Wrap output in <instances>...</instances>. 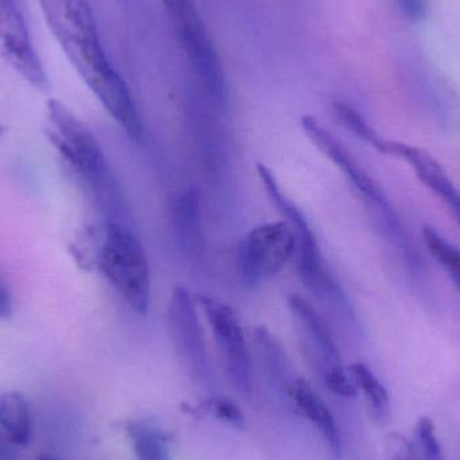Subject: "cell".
<instances>
[{
    "instance_id": "6da1fadb",
    "label": "cell",
    "mask_w": 460,
    "mask_h": 460,
    "mask_svg": "<svg viewBox=\"0 0 460 460\" xmlns=\"http://www.w3.org/2000/svg\"><path fill=\"white\" fill-rule=\"evenodd\" d=\"M48 113L54 146L91 191L105 221L126 224L120 188L96 137L57 100L49 102Z\"/></svg>"
},
{
    "instance_id": "7a4b0ae2",
    "label": "cell",
    "mask_w": 460,
    "mask_h": 460,
    "mask_svg": "<svg viewBox=\"0 0 460 460\" xmlns=\"http://www.w3.org/2000/svg\"><path fill=\"white\" fill-rule=\"evenodd\" d=\"M51 34L94 94L102 93L119 73L100 42L88 0H38Z\"/></svg>"
},
{
    "instance_id": "3957f363",
    "label": "cell",
    "mask_w": 460,
    "mask_h": 460,
    "mask_svg": "<svg viewBox=\"0 0 460 460\" xmlns=\"http://www.w3.org/2000/svg\"><path fill=\"white\" fill-rule=\"evenodd\" d=\"M99 267L108 283L135 313L151 305V270L145 246L126 224L105 221Z\"/></svg>"
},
{
    "instance_id": "277c9868",
    "label": "cell",
    "mask_w": 460,
    "mask_h": 460,
    "mask_svg": "<svg viewBox=\"0 0 460 460\" xmlns=\"http://www.w3.org/2000/svg\"><path fill=\"white\" fill-rule=\"evenodd\" d=\"M191 67L205 93L218 110L228 105V86L217 51L191 0H164Z\"/></svg>"
},
{
    "instance_id": "5b68a950",
    "label": "cell",
    "mask_w": 460,
    "mask_h": 460,
    "mask_svg": "<svg viewBox=\"0 0 460 460\" xmlns=\"http://www.w3.org/2000/svg\"><path fill=\"white\" fill-rule=\"evenodd\" d=\"M288 308L296 322L308 357L318 367L329 391L342 397H354L357 386L345 369L332 330L318 310L299 294L288 296Z\"/></svg>"
},
{
    "instance_id": "8992f818",
    "label": "cell",
    "mask_w": 460,
    "mask_h": 460,
    "mask_svg": "<svg viewBox=\"0 0 460 460\" xmlns=\"http://www.w3.org/2000/svg\"><path fill=\"white\" fill-rule=\"evenodd\" d=\"M296 245L295 230L286 221L262 224L252 229L238 249L241 280L249 287L270 280L295 256Z\"/></svg>"
},
{
    "instance_id": "52a82bcc",
    "label": "cell",
    "mask_w": 460,
    "mask_h": 460,
    "mask_svg": "<svg viewBox=\"0 0 460 460\" xmlns=\"http://www.w3.org/2000/svg\"><path fill=\"white\" fill-rule=\"evenodd\" d=\"M197 305V299L191 296L188 288L175 287L170 297L167 322L170 337L186 369L199 383L209 385L212 364Z\"/></svg>"
},
{
    "instance_id": "ba28073f",
    "label": "cell",
    "mask_w": 460,
    "mask_h": 460,
    "mask_svg": "<svg viewBox=\"0 0 460 460\" xmlns=\"http://www.w3.org/2000/svg\"><path fill=\"white\" fill-rule=\"evenodd\" d=\"M197 303L212 327L233 388L243 396H249L252 389L251 354L237 315L226 303L209 295H199Z\"/></svg>"
},
{
    "instance_id": "9c48e42d",
    "label": "cell",
    "mask_w": 460,
    "mask_h": 460,
    "mask_svg": "<svg viewBox=\"0 0 460 460\" xmlns=\"http://www.w3.org/2000/svg\"><path fill=\"white\" fill-rule=\"evenodd\" d=\"M0 45L13 69L40 91L49 89L48 75L32 45L21 0H0Z\"/></svg>"
},
{
    "instance_id": "30bf717a",
    "label": "cell",
    "mask_w": 460,
    "mask_h": 460,
    "mask_svg": "<svg viewBox=\"0 0 460 460\" xmlns=\"http://www.w3.org/2000/svg\"><path fill=\"white\" fill-rule=\"evenodd\" d=\"M172 224L181 253L191 261H199L205 254V237L199 189L189 186L174 197Z\"/></svg>"
},
{
    "instance_id": "8fae6325",
    "label": "cell",
    "mask_w": 460,
    "mask_h": 460,
    "mask_svg": "<svg viewBox=\"0 0 460 460\" xmlns=\"http://www.w3.org/2000/svg\"><path fill=\"white\" fill-rule=\"evenodd\" d=\"M394 156L411 164L419 180L442 199L460 226V191L439 162L427 151L400 142Z\"/></svg>"
},
{
    "instance_id": "7c38bea8",
    "label": "cell",
    "mask_w": 460,
    "mask_h": 460,
    "mask_svg": "<svg viewBox=\"0 0 460 460\" xmlns=\"http://www.w3.org/2000/svg\"><path fill=\"white\" fill-rule=\"evenodd\" d=\"M287 392H288L289 397L294 400L297 408L302 411L303 415L321 432L335 459L341 460L342 458V438H341L340 429H338L334 415H332L329 407L324 404L323 400L314 391L313 386L303 378L292 381Z\"/></svg>"
},
{
    "instance_id": "4fadbf2b",
    "label": "cell",
    "mask_w": 460,
    "mask_h": 460,
    "mask_svg": "<svg viewBox=\"0 0 460 460\" xmlns=\"http://www.w3.org/2000/svg\"><path fill=\"white\" fill-rule=\"evenodd\" d=\"M0 429L16 446L31 442V413L29 402L16 392L0 396Z\"/></svg>"
},
{
    "instance_id": "5bb4252c",
    "label": "cell",
    "mask_w": 460,
    "mask_h": 460,
    "mask_svg": "<svg viewBox=\"0 0 460 460\" xmlns=\"http://www.w3.org/2000/svg\"><path fill=\"white\" fill-rule=\"evenodd\" d=\"M332 111H334L335 118L354 137H358L367 145L372 146L373 148L380 151L384 155L394 156L397 147L396 140H389L381 137V134L376 131L375 127L358 111L354 110L350 104L343 102H332Z\"/></svg>"
},
{
    "instance_id": "9a60e30c",
    "label": "cell",
    "mask_w": 460,
    "mask_h": 460,
    "mask_svg": "<svg viewBox=\"0 0 460 460\" xmlns=\"http://www.w3.org/2000/svg\"><path fill=\"white\" fill-rule=\"evenodd\" d=\"M137 460H172L166 434L147 421H135L127 429Z\"/></svg>"
},
{
    "instance_id": "2e32d148",
    "label": "cell",
    "mask_w": 460,
    "mask_h": 460,
    "mask_svg": "<svg viewBox=\"0 0 460 460\" xmlns=\"http://www.w3.org/2000/svg\"><path fill=\"white\" fill-rule=\"evenodd\" d=\"M349 373H350L357 389H361L367 396V404L372 410L373 416L378 421L388 420L391 402H389V394L385 386L373 375L372 370L361 362L350 365Z\"/></svg>"
},
{
    "instance_id": "e0dca14e",
    "label": "cell",
    "mask_w": 460,
    "mask_h": 460,
    "mask_svg": "<svg viewBox=\"0 0 460 460\" xmlns=\"http://www.w3.org/2000/svg\"><path fill=\"white\" fill-rule=\"evenodd\" d=\"M256 342L259 348L260 356L264 361L265 369L272 383L276 385H286L287 384V361L283 349L275 337L264 327L256 330Z\"/></svg>"
},
{
    "instance_id": "ac0fdd59",
    "label": "cell",
    "mask_w": 460,
    "mask_h": 460,
    "mask_svg": "<svg viewBox=\"0 0 460 460\" xmlns=\"http://www.w3.org/2000/svg\"><path fill=\"white\" fill-rule=\"evenodd\" d=\"M423 241L429 253L445 268L460 291V249L431 226L423 229Z\"/></svg>"
},
{
    "instance_id": "d6986e66",
    "label": "cell",
    "mask_w": 460,
    "mask_h": 460,
    "mask_svg": "<svg viewBox=\"0 0 460 460\" xmlns=\"http://www.w3.org/2000/svg\"><path fill=\"white\" fill-rule=\"evenodd\" d=\"M416 440H418L416 448L421 460H445L442 446L438 439L431 419L421 418L419 420L416 426Z\"/></svg>"
},
{
    "instance_id": "ffe728a7",
    "label": "cell",
    "mask_w": 460,
    "mask_h": 460,
    "mask_svg": "<svg viewBox=\"0 0 460 460\" xmlns=\"http://www.w3.org/2000/svg\"><path fill=\"white\" fill-rule=\"evenodd\" d=\"M207 407L216 418L220 419L221 421L229 424V426L243 429V424H245L243 411L228 397H213L208 402Z\"/></svg>"
},
{
    "instance_id": "44dd1931",
    "label": "cell",
    "mask_w": 460,
    "mask_h": 460,
    "mask_svg": "<svg viewBox=\"0 0 460 460\" xmlns=\"http://www.w3.org/2000/svg\"><path fill=\"white\" fill-rule=\"evenodd\" d=\"M386 460H421L416 445L399 432L385 438Z\"/></svg>"
},
{
    "instance_id": "7402d4cb",
    "label": "cell",
    "mask_w": 460,
    "mask_h": 460,
    "mask_svg": "<svg viewBox=\"0 0 460 460\" xmlns=\"http://www.w3.org/2000/svg\"><path fill=\"white\" fill-rule=\"evenodd\" d=\"M397 3L400 10L411 21H421L426 18L427 10H429L427 0H397Z\"/></svg>"
},
{
    "instance_id": "603a6c76",
    "label": "cell",
    "mask_w": 460,
    "mask_h": 460,
    "mask_svg": "<svg viewBox=\"0 0 460 460\" xmlns=\"http://www.w3.org/2000/svg\"><path fill=\"white\" fill-rule=\"evenodd\" d=\"M13 313V297L4 284L0 283V316L7 318Z\"/></svg>"
},
{
    "instance_id": "cb8c5ba5",
    "label": "cell",
    "mask_w": 460,
    "mask_h": 460,
    "mask_svg": "<svg viewBox=\"0 0 460 460\" xmlns=\"http://www.w3.org/2000/svg\"><path fill=\"white\" fill-rule=\"evenodd\" d=\"M13 442L5 437L4 434H0V460H16V450L13 448Z\"/></svg>"
},
{
    "instance_id": "d4e9b609",
    "label": "cell",
    "mask_w": 460,
    "mask_h": 460,
    "mask_svg": "<svg viewBox=\"0 0 460 460\" xmlns=\"http://www.w3.org/2000/svg\"><path fill=\"white\" fill-rule=\"evenodd\" d=\"M38 460H59V459L53 458V456H40V458Z\"/></svg>"
}]
</instances>
